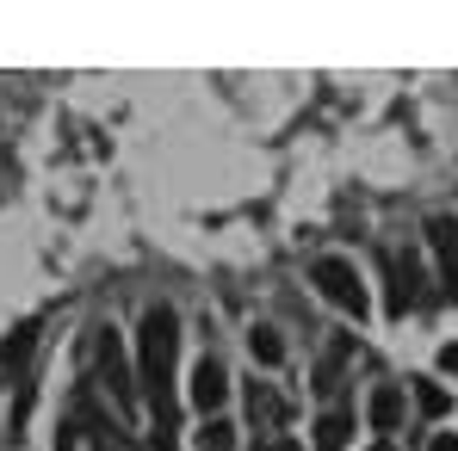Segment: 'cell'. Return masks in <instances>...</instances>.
I'll use <instances>...</instances> for the list:
<instances>
[{
	"label": "cell",
	"mask_w": 458,
	"mask_h": 451,
	"mask_svg": "<svg viewBox=\"0 0 458 451\" xmlns=\"http://www.w3.org/2000/svg\"><path fill=\"white\" fill-rule=\"evenodd\" d=\"M137 334H143V389H149V408H155V451H174V433H180V408H174L180 315H174L167 303H149Z\"/></svg>",
	"instance_id": "obj_1"
},
{
	"label": "cell",
	"mask_w": 458,
	"mask_h": 451,
	"mask_svg": "<svg viewBox=\"0 0 458 451\" xmlns=\"http://www.w3.org/2000/svg\"><path fill=\"white\" fill-rule=\"evenodd\" d=\"M56 451H137V446L93 396H75L56 421Z\"/></svg>",
	"instance_id": "obj_2"
},
{
	"label": "cell",
	"mask_w": 458,
	"mask_h": 451,
	"mask_svg": "<svg viewBox=\"0 0 458 451\" xmlns=\"http://www.w3.org/2000/svg\"><path fill=\"white\" fill-rule=\"evenodd\" d=\"M93 383L112 396V408L118 414H131L137 408V377H131V359H124V340H118V328H93Z\"/></svg>",
	"instance_id": "obj_3"
},
{
	"label": "cell",
	"mask_w": 458,
	"mask_h": 451,
	"mask_svg": "<svg viewBox=\"0 0 458 451\" xmlns=\"http://www.w3.org/2000/svg\"><path fill=\"white\" fill-rule=\"evenodd\" d=\"M310 279H316V291L335 303V309H347V315H366V285H360L353 260L328 254V260H316V266H310Z\"/></svg>",
	"instance_id": "obj_4"
},
{
	"label": "cell",
	"mask_w": 458,
	"mask_h": 451,
	"mask_svg": "<svg viewBox=\"0 0 458 451\" xmlns=\"http://www.w3.org/2000/svg\"><path fill=\"white\" fill-rule=\"evenodd\" d=\"M384 279H390V315H409L421 303V260L409 247H384Z\"/></svg>",
	"instance_id": "obj_5"
},
{
	"label": "cell",
	"mask_w": 458,
	"mask_h": 451,
	"mask_svg": "<svg viewBox=\"0 0 458 451\" xmlns=\"http://www.w3.org/2000/svg\"><path fill=\"white\" fill-rule=\"evenodd\" d=\"M428 241H434V254H440V291L458 303V223L453 217H434V223H428Z\"/></svg>",
	"instance_id": "obj_6"
},
{
	"label": "cell",
	"mask_w": 458,
	"mask_h": 451,
	"mask_svg": "<svg viewBox=\"0 0 458 451\" xmlns=\"http://www.w3.org/2000/svg\"><path fill=\"white\" fill-rule=\"evenodd\" d=\"M224 389H229V377H224V359L217 353H205L199 365H192V402L217 421V408H224Z\"/></svg>",
	"instance_id": "obj_7"
},
{
	"label": "cell",
	"mask_w": 458,
	"mask_h": 451,
	"mask_svg": "<svg viewBox=\"0 0 458 451\" xmlns=\"http://www.w3.org/2000/svg\"><path fill=\"white\" fill-rule=\"evenodd\" d=\"M285 414H292V402L273 389V383H248V421L260 427V433H273V427H285Z\"/></svg>",
	"instance_id": "obj_8"
},
{
	"label": "cell",
	"mask_w": 458,
	"mask_h": 451,
	"mask_svg": "<svg viewBox=\"0 0 458 451\" xmlns=\"http://www.w3.org/2000/svg\"><path fill=\"white\" fill-rule=\"evenodd\" d=\"M372 427H378V433H396V427H403V389H396V383H378V389H372Z\"/></svg>",
	"instance_id": "obj_9"
},
{
	"label": "cell",
	"mask_w": 458,
	"mask_h": 451,
	"mask_svg": "<svg viewBox=\"0 0 458 451\" xmlns=\"http://www.w3.org/2000/svg\"><path fill=\"white\" fill-rule=\"evenodd\" d=\"M347 433H353V414L347 408H328L316 421V451H347Z\"/></svg>",
	"instance_id": "obj_10"
},
{
	"label": "cell",
	"mask_w": 458,
	"mask_h": 451,
	"mask_svg": "<svg viewBox=\"0 0 458 451\" xmlns=\"http://www.w3.org/2000/svg\"><path fill=\"white\" fill-rule=\"evenodd\" d=\"M409 383H415V408H421L428 421H440V414L453 408V396H446V389H440L434 377H409Z\"/></svg>",
	"instance_id": "obj_11"
},
{
	"label": "cell",
	"mask_w": 458,
	"mask_h": 451,
	"mask_svg": "<svg viewBox=\"0 0 458 451\" xmlns=\"http://www.w3.org/2000/svg\"><path fill=\"white\" fill-rule=\"evenodd\" d=\"M248 347H254V359H260V365H279V359H285V340H279L273 328H254V334H248Z\"/></svg>",
	"instance_id": "obj_12"
},
{
	"label": "cell",
	"mask_w": 458,
	"mask_h": 451,
	"mask_svg": "<svg viewBox=\"0 0 458 451\" xmlns=\"http://www.w3.org/2000/svg\"><path fill=\"white\" fill-rule=\"evenodd\" d=\"M199 451H235V427H229V421H205Z\"/></svg>",
	"instance_id": "obj_13"
},
{
	"label": "cell",
	"mask_w": 458,
	"mask_h": 451,
	"mask_svg": "<svg viewBox=\"0 0 458 451\" xmlns=\"http://www.w3.org/2000/svg\"><path fill=\"white\" fill-rule=\"evenodd\" d=\"M440 372L458 377V347H440Z\"/></svg>",
	"instance_id": "obj_14"
},
{
	"label": "cell",
	"mask_w": 458,
	"mask_h": 451,
	"mask_svg": "<svg viewBox=\"0 0 458 451\" xmlns=\"http://www.w3.org/2000/svg\"><path fill=\"white\" fill-rule=\"evenodd\" d=\"M260 451H304V446H298V439H285V433H273V439H267Z\"/></svg>",
	"instance_id": "obj_15"
},
{
	"label": "cell",
	"mask_w": 458,
	"mask_h": 451,
	"mask_svg": "<svg viewBox=\"0 0 458 451\" xmlns=\"http://www.w3.org/2000/svg\"><path fill=\"white\" fill-rule=\"evenodd\" d=\"M428 451H458V433H434V446Z\"/></svg>",
	"instance_id": "obj_16"
},
{
	"label": "cell",
	"mask_w": 458,
	"mask_h": 451,
	"mask_svg": "<svg viewBox=\"0 0 458 451\" xmlns=\"http://www.w3.org/2000/svg\"><path fill=\"white\" fill-rule=\"evenodd\" d=\"M372 451H396V446H390V439H378V446H372Z\"/></svg>",
	"instance_id": "obj_17"
}]
</instances>
